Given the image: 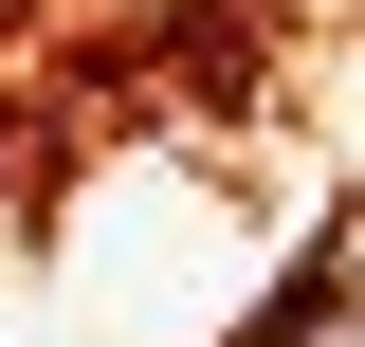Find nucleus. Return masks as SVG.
<instances>
[{
    "instance_id": "f257e3e1",
    "label": "nucleus",
    "mask_w": 365,
    "mask_h": 347,
    "mask_svg": "<svg viewBox=\"0 0 365 347\" xmlns=\"http://www.w3.org/2000/svg\"><path fill=\"white\" fill-rule=\"evenodd\" d=\"M274 347H365V311H329V293H311V311H292Z\"/></svg>"
}]
</instances>
